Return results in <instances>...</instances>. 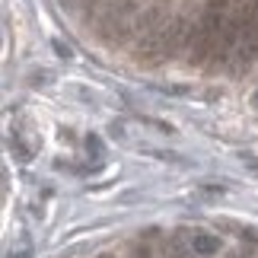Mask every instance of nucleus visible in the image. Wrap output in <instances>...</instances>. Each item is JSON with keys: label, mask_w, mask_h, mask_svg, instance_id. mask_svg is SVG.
<instances>
[{"label": "nucleus", "mask_w": 258, "mask_h": 258, "mask_svg": "<svg viewBox=\"0 0 258 258\" xmlns=\"http://www.w3.org/2000/svg\"><path fill=\"white\" fill-rule=\"evenodd\" d=\"M252 105H255V108H258V93H255V99H252Z\"/></svg>", "instance_id": "20e7f679"}, {"label": "nucleus", "mask_w": 258, "mask_h": 258, "mask_svg": "<svg viewBox=\"0 0 258 258\" xmlns=\"http://www.w3.org/2000/svg\"><path fill=\"white\" fill-rule=\"evenodd\" d=\"M188 249H191V255H214L217 249H220V239L211 233H188Z\"/></svg>", "instance_id": "7ed1b4c3"}, {"label": "nucleus", "mask_w": 258, "mask_h": 258, "mask_svg": "<svg viewBox=\"0 0 258 258\" xmlns=\"http://www.w3.org/2000/svg\"><path fill=\"white\" fill-rule=\"evenodd\" d=\"M245 0H207L201 16H198V29L191 35V48H188V64H204L211 61L217 51V42L230 29L233 16L239 13Z\"/></svg>", "instance_id": "f257e3e1"}, {"label": "nucleus", "mask_w": 258, "mask_h": 258, "mask_svg": "<svg viewBox=\"0 0 258 258\" xmlns=\"http://www.w3.org/2000/svg\"><path fill=\"white\" fill-rule=\"evenodd\" d=\"M96 10H99L96 29L105 45L118 48V45H127L137 35V23H141V13H144L141 0H105Z\"/></svg>", "instance_id": "f03ea898"}]
</instances>
